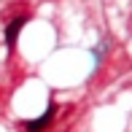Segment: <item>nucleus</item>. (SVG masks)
<instances>
[{
  "label": "nucleus",
  "mask_w": 132,
  "mask_h": 132,
  "mask_svg": "<svg viewBox=\"0 0 132 132\" xmlns=\"http://www.w3.org/2000/svg\"><path fill=\"white\" fill-rule=\"evenodd\" d=\"M24 22H27L24 16H16L14 22H8V27H5V46H8V49H14V46H16V38H19Z\"/></svg>",
  "instance_id": "nucleus-1"
},
{
  "label": "nucleus",
  "mask_w": 132,
  "mask_h": 132,
  "mask_svg": "<svg viewBox=\"0 0 132 132\" xmlns=\"http://www.w3.org/2000/svg\"><path fill=\"white\" fill-rule=\"evenodd\" d=\"M54 113H57V105H54V103H49L46 113H43L40 119H35V121H27V124H24V129H27V132H40V129L46 127V124H49V119L54 116Z\"/></svg>",
  "instance_id": "nucleus-2"
}]
</instances>
